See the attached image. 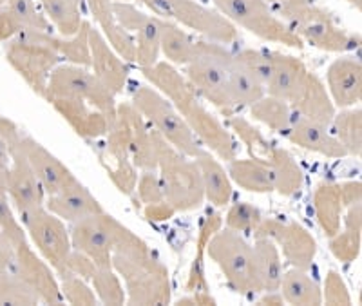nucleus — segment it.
<instances>
[{
	"label": "nucleus",
	"instance_id": "37998d69",
	"mask_svg": "<svg viewBox=\"0 0 362 306\" xmlns=\"http://www.w3.org/2000/svg\"><path fill=\"white\" fill-rule=\"evenodd\" d=\"M60 292H62L64 302L69 305H96V294L93 286H89V281L76 276V273H67L60 278Z\"/></svg>",
	"mask_w": 362,
	"mask_h": 306
},
{
	"label": "nucleus",
	"instance_id": "864d4df0",
	"mask_svg": "<svg viewBox=\"0 0 362 306\" xmlns=\"http://www.w3.org/2000/svg\"><path fill=\"white\" fill-rule=\"evenodd\" d=\"M0 163H2V165H8V163H9L8 143H6L4 134H2V131H0Z\"/></svg>",
	"mask_w": 362,
	"mask_h": 306
},
{
	"label": "nucleus",
	"instance_id": "8fccbe9b",
	"mask_svg": "<svg viewBox=\"0 0 362 306\" xmlns=\"http://www.w3.org/2000/svg\"><path fill=\"white\" fill-rule=\"evenodd\" d=\"M18 31H22V25L13 17V13L6 6V0H0V42L11 40Z\"/></svg>",
	"mask_w": 362,
	"mask_h": 306
},
{
	"label": "nucleus",
	"instance_id": "0eeeda50",
	"mask_svg": "<svg viewBox=\"0 0 362 306\" xmlns=\"http://www.w3.org/2000/svg\"><path fill=\"white\" fill-rule=\"evenodd\" d=\"M132 105L144 116L147 124L158 131L165 141H169L183 156L196 158L205 151L183 116L176 111L169 100L151 86H140L132 93Z\"/></svg>",
	"mask_w": 362,
	"mask_h": 306
},
{
	"label": "nucleus",
	"instance_id": "a211bd4d",
	"mask_svg": "<svg viewBox=\"0 0 362 306\" xmlns=\"http://www.w3.org/2000/svg\"><path fill=\"white\" fill-rule=\"evenodd\" d=\"M15 256H17V259H15L13 270L37 292L40 302L62 305L64 298L62 292H60V283L57 281L53 270L45 263L44 257H38L29 243L17 247Z\"/></svg>",
	"mask_w": 362,
	"mask_h": 306
},
{
	"label": "nucleus",
	"instance_id": "cd10ccee",
	"mask_svg": "<svg viewBox=\"0 0 362 306\" xmlns=\"http://www.w3.org/2000/svg\"><path fill=\"white\" fill-rule=\"evenodd\" d=\"M362 243V207L355 203L348 207V212L342 218L339 232L329 237V250L342 263H351L361 254Z\"/></svg>",
	"mask_w": 362,
	"mask_h": 306
},
{
	"label": "nucleus",
	"instance_id": "a19ab883",
	"mask_svg": "<svg viewBox=\"0 0 362 306\" xmlns=\"http://www.w3.org/2000/svg\"><path fill=\"white\" fill-rule=\"evenodd\" d=\"M35 292L15 270L0 273V305H38Z\"/></svg>",
	"mask_w": 362,
	"mask_h": 306
},
{
	"label": "nucleus",
	"instance_id": "423d86ee",
	"mask_svg": "<svg viewBox=\"0 0 362 306\" xmlns=\"http://www.w3.org/2000/svg\"><path fill=\"white\" fill-rule=\"evenodd\" d=\"M165 201L176 212L198 208L205 199L202 174L194 158L177 153L169 141L158 138V167Z\"/></svg>",
	"mask_w": 362,
	"mask_h": 306
},
{
	"label": "nucleus",
	"instance_id": "aec40b11",
	"mask_svg": "<svg viewBox=\"0 0 362 306\" xmlns=\"http://www.w3.org/2000/svg\"><path fill=\"white\" fill-rule=\"evenodd\" d=\"M328 95L335 107L348 109L361 104L362 64L355 57H342L329 64L326 71Z\"/></svg>",
	"mask_w": 362,
	"mask_h": 306
},
{
	"label": "nucleus",
	"instance_id": "5701e85b",
	"mask_svg": "<svg viewBox=\"0 0 362 306\" xmlns=\"http://www.w3.org/2000/svg\"><path fill=\"white\" fill-rule=\"evenodd\" d=\"M60 114L64 120L71 125L82 138L87 140H96V138L107 134L109 129L115 122L111 118L93 107L83 100L76 98H49L47 100Z\"/></svg>",
	"mask_w": 362,
	"mask_h": 306
},
{
	"label": "nucleus",
	"instance_id": "9b49d317",
	"mask_svg": "<svg viewBox=\"0 0 362 306\" xmlns=\"http://www.w3.org/2000/svg\"><path fill=\"white\" fill-rule=\"evenodd\" d=\"M45 100L49 98H76L83 100L103 114L116 120V95L103 86L89 67L74 64H58L47 82Z\"/></svg>",
	"mask_w": 362,
	"mask_h": 306
},
{
	"label": "nucleus",
	"instance_id": "f704fd0d",
	"mask_svg": "<svg viewBox=\"0 0 362 306\" xmlns=\"http://www.w3.org/2000/svg\"><path fill=\"white\" fill-rule=\"evenodd\" d=\"M196 42L189 37L180 24L167 18H161L160 51L165 54L167 62L173 66H187L194 54Z\"/></svg>",
	"mask_w": 362,
	"mask_h": 306
},
{
	"label": "nucleus",
	"instance_id": "2eb2a0df",
	"mask_svg": "<svg viewBox=\"0 0 362 306\" xmlns=\"http://www.w3.org/2000/svg\"><path fill=\"white\" fill-rule=\"evenodd\" d=\"M132 232L105 214L89 216L86 220L71 223L69 236L73 250L86 254L100 269H112L111 256L118 245L124 243Z\"/></svg>",
	"mask_w": 362,
	"mask_h": 306
},
{
	"label": "nucleus",
	"instance_id": "ddd939ff",
	"mask_svg": "<svg viewBox=\"0 0 362 306\" xmlns=\"http://www.w3.org/2000/svg\"><path fill=\"white\" fill-rule=\"evenodd\" d=\"M18 218L45 263L57 272V276L64 278L67 273V259L73 252L66 221L51 214L44 205L21 212Z\"/></svg>",
	"mask_w": 362,
	"mask_h": 306
},
{
	"label": "nucleus",
	"instance_id": "20e7f679",
	"mask_svg": "<svg viewBox=\"0 0 362 306\" xmlns=\"http://www.w3.org/2000/svg\"><path fill=\"white\" fill-rule=\"evenodd\" d=\"M272 8L303 44L329 53H348L361 46V35L346 31L332 13L317 6L313 0L276 4Z\"/></svg>",
	"mask_w": 362,
	"mask_h": 306
},
{
	"label": "nucleus",
	"instance_id": "f3484780",
	"mask_svg": "<svg viewBox=\"0 0 362 306\" xmlns=\"http://www.w3.org/2000/svg\"><path fill=\"white\" fill-rule=\"evenodd\" d=\"M115 17L119 25L134 37L136 42V64L148 67L160 60V31L161 18L156 15H147L136 8L132 2L112 0Z\"/></svg>",
	"mask_w": 362,
	"mask_h": 306
},
{
	"label": "nucleus",
	"instance_id": "6e6552de",
	"mask_svg": "<svg viewBox=\"0 0 362 306\" xmlns=\"http://www.w3.org/2000/svg\"><path fill=\"white\" fill-rule=\"evenodd\" d=\"M47 31L22 29L8 40L6 58L18 75L42 98L47 91V82L54 67L60 64V54L51 47Z\"/></svg>",
	"mask_w": 362,
	"mask_h": 306
},
{
	"label": "nucleus",
	"instance_id": "393cba45",
	"mask_svg": "<svg viewBox=\"0 0 362 306\" xmlns=\"http://www.w3.org/2000/svg\"><path fill=\"white\" fill-rule=\"evenodd\" d=\"M90 17L98 24V31L107 40L109 46L124 58L125 62H136V42L129 31H125L115 17L112 0H86Z\"/></svg>",
	"mask_w": 362,
	"mask_h": 306
},
{
	"label": "nucleus",
	"instance_id": "dca6fc26",
	"mask_svg": "<svg viewBox=\"0 0 362 306\" xmlns=\"http://www.w3.org/2000/svg\"><path fill=\"white\" fill-rule=\"evenodd\" d=\"M255 237H268L277 245L281 257L288 261L296 269L310 270L315 259L317 245L313 236L306 228L293 221L261 220L254 230Z\"/></svg>",
	"mask_w": 362,
	"mask_h": 306
},
{
	"label": "nucleus",
	"instance_id": "c756f323",
	"mask_svg": "<svg viewBox=\"0 0 362 306\" xmlns=\"http://www.w3.org/2000/svg\"><path fill=\"white\" fill-rule=\"evenodd\" d=\"M279 292L284 302L299 306H317L322 305V288L317 285L315 279L308 273V270L296 269L283 273Z\"/></svg>",
	"mask_w": 362,
	"mask_h": 306
},
{
	"label": "nucleus",
	"instance_id": "c85d7f7f",
	"mask_svg": "<svg viewBox=\"0 0 362 306\" xmlns=\"http://www.w3.org/2000/svg\"><path fill=\"white\" fill-rule=\"evenodd\" d=\"M226 163H228L226 172H228L230 180L245 191L257 192V194L276 191V174L267 163L252 160V158L250 160L234 158Z\"/></svg>",
	"mask_w": 362,
	"mask_h": 306
},
{
	"label": "nucleus",
	"instance_id": "58836bf2",
	"mask_svg": "<svg viewBox=\"0 0 362 306\" xmlns=\"http://www.w3.org/2000/svg\"><path fill=\"white\" fill-rule=\"evenodd\" d=\"M268 165L272 167L276 174V191L284 196H293L300 191L303 187V170L296 163L292 154L283 147H274L270 162Z\"/></svg>",
	"mask_w": 362,
	"mask_h": 306
},
{
	"label": "nucleus",
	"instance_id": "4be33fe9",
	"mask_svg": "<svg viewBox=\"0 0 362 306\" xmlns=\"http://www.w3.org/2000/svg\"><path fill=\"white\" fill-rule=\"evenodd\" d=\"M44 207L66 223H76V221L86 220L89 216L103 212L98 199L90 194L89 189H86L78 180H74L73 183L64 187L62 191L47 196Z\"/></svg>",
	"mask_w": 362,
	"mask_h": 306
},
{
	"label": "nucleus",
	"instance_id": "a18cd8bd",
	"mask_svg": "<svg viewBox=\"0 0 362 306\" xmlns=\"http://www.w3.org/2000/svg\"><path fill=\"white\" fill-rule=\"evenodd\" d=\"M0 228L9 240V243L13 245V249L28 243V234H25L24 227H22V223L13 212L11 201H9L6 192H0Z\"/></svg>",
	"mask_w": 362,
	"mask_h": 306
},
{
	"label": "nucleus",
	"instance_id": "473e14b6",
	"mask_svg": "<svg viewBox=\"0 0 362 306\" xmlns=\"http://www.w3.org/2000/svg\"><path fill=\"white\" fill-rule=\"evenodd\" d=\"M250 112L254 116V120L264 124L268 129L276 131L283 138L288 134V131L299 118V112L292 105L270 95H264L254 105H250Z\"/></svg>",
	"mask_w": 362,
	"mask_h": 306
},
{
	"label": "nucleus",
	"instance_id": "b1692460",
	"mask_svg": "<svg viewBox=\"0 0 362 306\" xmlns=\"http://www.w3.org/2000/svg\"><path fill=\"white\" fill-rule=\"evenodd\" d=\"M284 140L292 141V143L312 151V153L334 158V160L348 156V153H346L341 141L337 140L334 131L329 129V125L319 124V122L310 120V118H305L300 114L293 127L288 131V134L284 136Z\"/></svg>",
	"mask_w": 362,
	"mask_h": 306
},
{
	"label": "nucleus",
	"instance_id": "ea45409f",
	"mask_svg": "<svg viewBox=\"0 0 362 306\" xmlns=\"http://www.w3.org/2000/svg\"><path fill=\"white\" fill-rule=\"evenodd\" d=\"M89 283L93 290H95L96 299L103 302V305H124V302H127L124 286L119 283L118 273L112 269H100V266H96Z\"/></svg>",
	"mask_w": 362,
	"mask_h": 306
},
{
	"label": "nucleus",
	"instance_id": "49530a36",
	"mask_svg": "<svg viewBox=\"0 0 362 306\" xmlns=\"http://www.w3.org/2000/svg\"><path fill=\"white\" fill-rule=\"evenodd\" d=\"M234 57L238 58L239 62L243 64V66L250 71L252 75L263 83L264 89H267V83L272 76V64L270 58H268V51L247 47V49H241L238 51V53H234Z\"/></svg>",
	"mask_w": 362,
	"mask_h": 306
},
{
	"label": "nucleus",
	"instance_id": "39448f33",
	"mask_svg": "<svg viewBox=\"0 0 362 306\" xmlns=\"http://www.w3.org/2000/svg\"><path fill=\"white\" fill-rule=\"evenodd\" d=\"M234 53L223 44L210 40H198L194 54L185 67V76L192 87L209 100L210 104L221 109L226 114L235 111L228 98V71Z\"/></svg>",
	"mask_w": 362,
	"mask_h": 306
},
{
	"label": "nucleus",
	"instance_id": "5fc2aeb1",
	"mask_svg": "<svg viewBox=\"0 0 362 306\" xmlns=\"http://www.w3.org/2000/svg\"><path fill=\"white\" fill-rule=\"evenodd\" d=\"M6 174H8V165L0 163V192H6Z\"/></svg>",
	"mask_w": 362,
	"mask_h": 306
},
{
	"label": "nucleus",
	"instance_id": "de8ad7c7",
	"mask_svg": "<svg viewBox=\"0 0 362 306\" xmlns=\"http://www.w3.org/2000/svg\"><path fill=\"white\" fill-rule=\"evenodd\" d=\"M136 191H138V196H140L145 207L165 201L163 189H161L160 176H158L156 170H141L138 182H136Z\"/></svg>",
	"mask_w": 362,
	"mask_h": 306
},
{
	"label": "nucleus",
	"instance_id": "bb28decb",
	"mask_svg": "<svg viewBox=\"0 0 362 306\" xmlns=\"http://www.w3.org/2000/svg\"><path fill=\"white\" fill-rule=\"evenodd\" d=\"M194 162L198 163L199 174H202L203 192L214 207H225L228 205L234 194L232 180L226 172L225 167L221 165L218 158L209 151H202L198 156L194 158Z\"/></svg>",
	"mask_w": 362,
	"mask_h": 306
},
{
	"label": "nucleus",
	"instance_id": "a878e982",
	"mask_svg": "<svg viewBox=\"0 0 362 306\" xmlns=\"http://www.w3.org/2000/svg\"><path fill=\"white\" fill-rule=\"evenodd\" d=\"M252 272L257 294L279 290L284 273L283 257L277 245L268 237H255L252 247Z\"/></svg>",
	"mask_w": 362,
	"mask_h": 306
},
{
	"label": "nucleus",
	"instance_id": "c9c22d12",
	"mask_svg": "<svg viewBox=\"0 0 362 306\" xmlns=\"http://www.w3.org/2000/svg\"><path fill=\"white\" fill-rule=\"evenodd\" d=\"M332 131L341 141L348 156L361 158L362 154V111L361 105L341 109L332 120Z\"/></svg>",
	"mask_w": 362,
	"mask_h": 306
},
{
	"label": "nucleus",
	"instance_id": "3c124183",
	"mask_svg": "<svg viewBox=\"0 0 362 306\" xmlns=\"http://www.w3.org/2000/svg\"><path fill=\"white\" fill-rule=\"evenodd\" d=\"M174 214H176V211H174L167 201L145 207V218L151 221H158V223H160V221H169Z\"/></svg>",
	"mask_w": 362,
	"mask_h": 306
},
{
	"label": "nucleus",
	"instance_id": "4c0bfd02",
	"mask_svg": "<svg viewBox=\"0 0 362 306\" xmlns=\"http://www.w3.org/2000/svg\"><path fill=\"white\" fill-rule=\"evenodd\" d=\"M89 29L90 22L83 20L80 29L73 37H57L49 35V44L62 60H67V64L74 66L90 67V51H89Z\"/></svg>",
	"mask_w": 362,
	"mask_h": 306
},
{
	"label": "nucleus",
	"instance_id": "72a5a7b5",
	"mask_svg": "<svg viewBox=\"0 0 362 306\" xmlns=\"http://www.w3.org/2000/svg\"><path fill=\"white\" fill-rule=\"evenodd\" d=\"M223 227V216L218 212H210L205 216L202 227H199L198 234V243H196V257L190 266L189 279H187V292L189 294H209L206 290V279H205V270H203V254L206 252V245H209L210 237L214 236L216 232Z\"/></svg>",
	"mask_w": 362,
	"mask_h": 306
},
{
	"label": "nucleus",
	"instance_id": "9d476101",
	"mask_svg": "<svg viewBox=\"0 0 362 306\" xmlns=\"http://www.w3.org/2000/svg\"><path fill=\"white\" fill-rule=\"evenodd\" d=\"M214 8L235 28H243L264 42L303 49L305 44L276 15L267 0H212Z\"/></svg>",
	"mask_w": 362,
	"mask_h": 306
},
{
	"label": "nucleus",
	"instance_id": "6e6d98bb",
	"mask_svg": "<svg viewBox=\"0 0 362 306\" xmlns=\"http://www.w3.org/2000/svg\"><path fill=\"white\" fill-rule=\"evenodd\" d=\"M270 6H276V4H290V2H299V0H267Z\"/></svg>",
	"mask_w": 362,
	"mask_h": 306
},
{
	"label": "nucleus",
	"instance_id": "4d7b16f0",
	"mask_svg": "<svg viewBox=\"0 0 362 306\" xmlns=\"http://www.w3.org/2000/svg\"><path fill=\"white\" fill-rule=\"evenodd\" d=\"M73 2H74V4H76V6H78L80 9H83V11H86V8H87V6H86V0H73Z\"/></svg>",
	"mask_w": 362,
	"mask_h": 306
},
{
	"label": "nucleus",
	"instance_id": "412c9836",
	"mask_svg": "<svg viewBox=\"0 0 362 306\" xmlns=\"http://www.w3.org/2000/svg\"><path fill=\"white\" fill-rule=\"evenodd\" d=\"M21 149L28 160L29 167L33 169L35 176L40 182L42 189L47 194L62 191L64 187L76 180L73 172L57 156H53L44 145H40L31 136H21Z\"/></svg>",
	"mask_w": 362,
	"mask_h": 306
},
{
	"label": "nucleus",
	"instance_id": "4468645a",
	"mask_svg": "<svg viewBox=\"0 0 362 306\" xmlns=\"http://www.w3.org/2000/svg\"><path fill=\"white\" fill-rule=\"evenodd\" d=\"M0 131L4 134L9 151L8 174H6V192L9 201L17 208L18 214L29 208L42 207L45 201V192L22 153L21 131L8 118H0Z\"/></svg>",
	"mask_w": 362,
	"mask_h": 306
},
{
	"label": "nucleus",
	"instance_id": "f8f14e48",
	"mask_svg": "<svg viewBox=\"0 0 362 306\" xmlns=\"http://www.w3.org/2000/svg\"><path fill=\"white\" fill-rule=\"evenodd\" d=\"M206 254L219 266L234 292L241 295L257 294L252 272V245L241 232L221 227L210 237Z\"/></svg>",
	"mask_w": 362,
	"mask_h": 306
},
{
	"label": "nucleus",
	"instance_id": "6ab92c4d",
	"mask_svg": "<svg viewBox=\"0 0 362 306\" xmlns=\"http://www.w3.org/2000/svg\"><path fill=\"white\" fill-rule=\"evenodd\" d=\"M89 51L90 71L107 89L119 95L129 82V66L93 25L89 29Z\"/></svg>",
	"mask_w": 362,
	"mask_h": 306
},
{
	"label": "nucleus",
	"instance_id": "c03bdc74",
	"mask_svg": "<svg viewBox=\"0 0 362 306\" xmlns=\"http://www.w3.org/2000/svg\"><path fill=\"white\" fill-rule=\"evenodd\" d=\"M261 220H263V216H261L259 208L250 205V203H235L226 212L225 223L232 230L245 234V232H254L257 225L261 223Z\"/></svg>",
	"mask_w": 362,
	"mask_h": 306
},
{
	"label": "nucleus",
	"instance_id": "f03ea898",
	"mask_svg": "<svg viewBox=\"0 0 362 306\" xmlns=\"http://www.w3.org/2000/svg\"><path fill=\"white\" fill-rule=\"evenodd\" d=\"M272 76L267 83V95L292 105L300 116L329 125L335 116V105L322 80L308 71L300 58L279 51H268Z\"/></svg>",
	"mask_w": 362,
	"mask_h": 306
},
{
	"label": "nucleus",
	"instance_id": "603ef678",
	"mask_svg": "<svg viewBox=\"0 0 362 306\" xmlns=\"http://www.w3.org/2000/svg\"><path fill=\"white\" fill-rule=\"evenodd\" d=\"M339 189H341V199L344 207H350V205H355V203H361L362 191H361V183L358 182L341 183Z\"/></svg>",
	"mask_w": 362,
	"mask_h": 306
},
{
	"label": "nucleus",
	"instance_id": "7c9ffc66",
	"mask_svg": "<svg viewBox=\"0 0 362 306\" xmlns=\"http://www.w3.org/2000/svg\"><path fill=\"white\" fill-rule=\"evenodd\" d=\"M264 95H267V89L263 83L255 78L238 58H232L230 71H228V98H230L232 107H250Z\"/></svg>",
	"mask_w": 362,
	"mask_h": 306
},
{
	"label": "nucleus",
	"instance_id": "79ce46f5",
	"mask_svg": "<svg viewBox=\"0 0 362 306\" xmlns=\"http://www.w3.org/2000/svg\"><path fill=\"white\" fill-rule=\"evenodd\" d=\"M6 6L13 13V17L17 18L22 29H35V31H47L51 33L49 20L45 18L44 11L38 9L35 0H6Z\"/></svg>",
	"mask_w": 362,
	"mask_h": 306
},
{
	"label": "nucleus",
	"instance_id": "e433bc0d",
	"mask_svg": "<svg viewBox=\"0 0 362 306\" xmlns=\"http://www.w3.org/2000/svg\"><path fill=\"white\" fill-rule=\"evenodd\" d=\"M44 9L45 18L57 29L60 37H73L86 20V11L74 4L73 0H38Z\"/></svg>",
	"mask_w": 362,
	"mask_h": 306
},
{
	"label": "nucleus",
	"instance_id": "7ed1b4c3",
	"mask_svg": "<svg viewBox=\"0 0 362 306\" xmlns=\"http://www.w3.org/2000/svg\"><path fill=\"white\" fill-rule=\"evenodd\" d=\"M111 265L125 281L129 305H167L170 301L169 272L138 236L118 245Z\"/></svg>",
	"mask_w": 362,
	"mask_h": 306
},
{
	"label": "nucleus",
	"instance_id": "2f4dec72",
	"mask_svg": "<svg viewBox=\"0 0 362 306\" xmlns=\"http://www.w3.org/2000/svg\"><path fill=\"white\" fill-rule=\"evenodd\" d=\"M313 208H315L317 221L328 237H334L342 223L341 189L335 183H322L313 192Z\"/></svg>",
	"mask_w": 362,
	"mask_h": 306
},
{
	"label": "nucleus",
	"instance_id": "09e8293b",
	"mask_svg": "<svg viewBox=\"0 0 362 306\" xmlns=\"http://www.w3.org/2000/svg\"><path fill=\"white\" fill-rule=\"evenodd\" d=\"M322 302H328V305H351L350 292L346 288L341 276L334 272V270L326 276L325 290H322Z\"/></svg>",
	"mask_w": 362,
	"mask_h": 306
},
{
	"label": "nucleus",
	"instance_id": "1a4fd4ad",
	"mask_svg": "<svg viewBox=\"0 0 362 306\" xmlns=\"http://www.w3.org/2000/svg\"><path fill=\"white\" fill-rule=\"evenodd\" d=\"M138 2L153 11L160 18H167L203 35L210 42L232 44L238 40V28L225 18L218 9H210L198 0H119Z\"/></svg>",
	"mask_w": 362,
	"mask_h": 306
},
{
	"label": "nucleus",
	"instance_id": "f257e3e1",
	"mask_svg": "<svg viewBox=\"0 0 362 306\" xmlns=\"http://www.w3.org/2000/svg\"><path fill=\"white\" fill-rule=\"evenodd\" d=\"M140 71L148 83L176 107L209 153L223 162H230L238 156V141L228 133V129L202 104L198 91L173 64L158 60L153 66L140 67Z\"/></svg>",
	"mask_w": 362,
	"mask_h": 306
},
{
	"label": "nucleus",
	"instance_id": "13d9d810",
	"mask_svg": "<svg viewBox=\"0 0 362 306\" xmlns=\"http://www.w3.org/2000/svg\"><path fill=\"white\" fill-rule=\"evenodd\" d=\"M348 2H350V4H354L355 8H357L358 11H361V8H362V0H348Z\"/></svg>",
	"mask_w": 362,
	"mask_h": 306
}]
</instances>
